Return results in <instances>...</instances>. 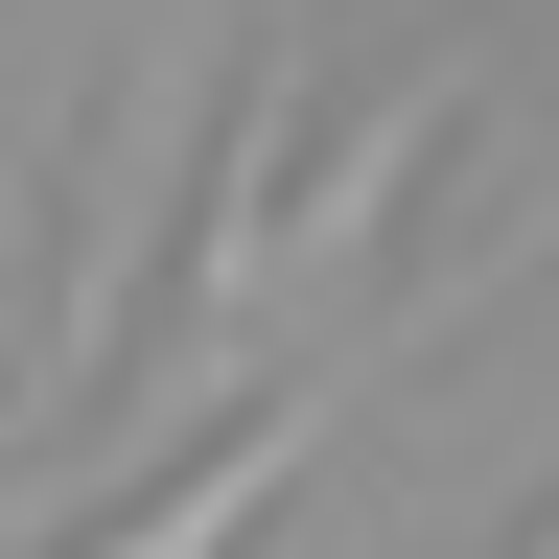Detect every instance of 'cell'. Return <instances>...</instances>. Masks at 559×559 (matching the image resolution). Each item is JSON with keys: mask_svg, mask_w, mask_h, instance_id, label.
<instances>
[{"mask_svg": "<svg viewBox=\"0 0 559 559\" xmlns=\"http://www.w3.org/2000/svg\"><path fill=\"white\" fill-rule=\"evenodd\" d=\"M513 559H559V513H536V536H513Z\"/></svg>", "mask_w": 559, "mask_h": 559, "instance_id": "cell-2", "label": "cell"}, {"mask_svg": "<svg viewBox=\"0 0 559 559\" xmlns=\"http://www.w3.org/2000/svg\"><path fill=\"white\" fill-rule=\"evenodd\" d=\"M349 373H373V349H304V373H280V396H234V419H210V443H187L164 489H140V513H94L70 559H234V536L280 513V489H304V443L349 419Z\"/></svg>", "mask_w": 559, "mask_h": 559, "instance_id": "cell-1", "label": "cell"}]
</instances>
